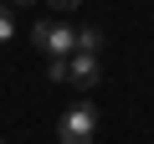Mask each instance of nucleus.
<instances>
[{"label":"nucleus","instance_id":"nucleus-4","mask_svg":"<svg viewBox=\"0 0 154 144\" xmlns=\"http://www.w3.org/2000/svg\"><path fill=\"white\" fill-rule=\"evenodd\" d=\"M77 52H93V57H98V52H103V31H98V26L77 31Z\"/></svg>","mask_w":154,"mask_h":144},{"label":"nucleus","instance_id":"nucleus-7","mask_svg":"<svg viewBox=\"0 0 154 144\" xmlns=\"http://www.w3.org/2000/svg\"><path fill=\"white\" fill-rule=\"evenodd\" d=\"M46 5H51V11H77L82 0H46Z\"/></svg>","mask_w":154,"mask_h":144},{"label":"nucleus","instance_id":"nucleus-6","mask_svg":"<svg viewBox=\"0 0 154 144\" xmlns=\"http://www.w3.org/2000/svg\"><path fill=\"white\" fill-rule=\"evenodd\" d=\"M46 83H72V67L67 62H46Z\"/></svg>","mask_w":154,"mask_h":144},{"label":"nucleus","instance_id":"nucleus-9","mask_svg":"<svg viewBox=\"0 0 154 144\" xmlns=\"http://www.w3.org/2000/svg\"><path fill=\"white\" fill-rule=\"evenodd\" d=\"M0 144H11V139H0Z\"/></svg>","mask_w":154,"mask_h":144},{"label":"nucleus","instance_id":"nucleus-1","mask_svg":"<svg viewBox=\"0 0 154 144\" xmlns=\"http://www.w3.org/2000/svg\"><path fill=\"white\" fill-rule=\"evenodd\" d=\"M98 124H103V118H98L93 103H72V108L62 113V124H57V139H62V144H93V139H98Z\"/></svg>","mask_w":154,"mask_h":144},{"label":"nucleus","instance_id":"nucleus-8","mask_svg":"<svg viewBox=\"0 0 154 144\" xmlns=\"http://www.w3.org/2000/svg\"><path fill=\"white\" fill-rule=\"evenodd\" d=\"M21 5H36V0H21Z\"/></svg>","mask_w":154,"mask_h":144},{"label":"nucleus","instance_id":"nucleus-2","mask_svg":"<svg viewBox=\"0 0 154 144\" xmlns=\"http://www.w3.org/2000/svg\"><path fill=\"white\" fill-rule=\"evenodd\" d=\"M31 46H41L51 62H67L77 52V31L72 26H57V21H36L31 26Z\"/></svg>","mask_w":154,"mask_h":144},{"label":"nucleus","instance_id":"nucleus-3","mask_svg":"<svg viewBox=\"0 0 154 144\" xmlns=\"http://www.w3.org/2000/svg\"><path fill=\"white\" fill-rule=\"evenodd\" d=\"M67 67H72V88H82V93H93V88L103 83V62H98L93 52H72Z\"/></svg>","mask_w":154,"mask_h":144},{"label":"nucleus","instance_id":"nucleus-5","mask_svg":"<svg viewBox=\"0 0 154 144\" xmlns=\"http://www.w3.org/2000/svg\"><path fill=\"white\" fill-rule=\"evenodd\" d=\"M11 36H16V11L0 0V41H11Z\"/></svg>","mask_w":154,"mask_h":144}]
</instances>
